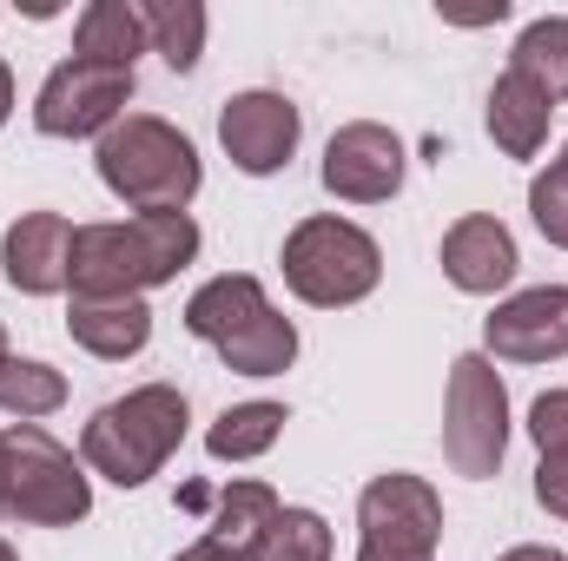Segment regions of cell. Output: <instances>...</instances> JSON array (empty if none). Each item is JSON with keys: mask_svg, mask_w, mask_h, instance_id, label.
Segmentation results:
<instances>
[{"mask_svg": "<svg viewBox=\"0 0 568 561\" xmlns=\"http://www.w3.org/2000/svg\"><path fill=\"white\" fill-rule=\"evenodd\" d=\"M199 258L192 212H140L126 225H73V297H145Z\"/></svg>", "mask_w": 568, "mask_h": 561, "instance_id": "6da1fadb", "label": "cell"}, {"mask_svg": "<svg viewBox=\"0 0 568 561\" xmlns=\"http://www.w3.org/2000/svg\"><path fill=\"white\" fill-rule=\"evenodd\" d=\"M185 330L199 344H212L219 364L239 377H284L297 364V324L278 317V304L265 297V284L252 272H225V278L199 284L185 304Z\"/></svg>", "mask_w": 568, "mask_h": 561, "instance_id": "7a4b0ae2", "label": "cell"}, {"mask_svg": "<svg viewBox=\"0 0 568 561\" xmlns=\"http://www.w3.org/2000/svg\"><path fill=\"white\" fill-rule=\"evenodd\" d=\"M185 422H192V404L179 384H140L126 390L120 404L93 410L87 436H80V462L120 489H140L165 469V456L185 442Z\"/></svg>", "mask_w": 568, "mask_h": 561, "instance_id": "3957f363", "label": "cell"}, {"mask_svg": "<svg viewBox=\"0 0 568 561\" xmlns=\"http://www.w3.org/2000/svg\"><path fill=\"white\" fill-rule=\"evenodd\" d=\"M93 159H100L106 192L133 205V218H140V212H185V205L199 198V185H205V165H199L192 140H185L179 126L152 120V113H126V120L100 140Z\"/></svg>", "mask_w": 568, "mask_h": 561, "instance_id": "277c9868", "label": "cell"}, {"mask_svg": "<svg viewBox=\"0 0 568 561\" xmlns=\"http://www.w3.org/2000/svg\"><path fill=\"white\" fill-rule=\"evenodd\" d=\"M93 509V482L87 462L47 436L40 422L7 429V482H0V516L27 522V529H73Z\"/></svg>", "mask_w": 568, "mask_h": 561, "instance_id": "5b68a950", "label": "cell"}, {"mask_svg": "<svg viewBox=\"0 0 568 561\" xmlns=\"http://www.w3.org/2000/svg\"><path fill=\"white\" fill-rule=\"evenodd\" d=\"M284 284L304 297V304H317V310H344V304H364L377 278H384V252H377V238L364 232V225H351V218H331V212H317V218H304L291 238H284Z\"/></svg>", "mask_w": 568, "mask_h": 561, "instance_id": "8992f818", "label": "cell"}, {"mask_svg": "<svg viewBox=\"0 0 568 561\" xmlns=\"http://www.w3.org/2000/svg\"><path fill=\"white\" fill-rule=\"evenodd\" d=\"M509 449V390L489 357H456L449 364V397H443V456L456 476L483 482L503 469Z\"/></svg>", "mask_w": 568, "mask_h": 561, "instance_id": "52a82bcc", "label": "cell"}, {"mask_svg": "<svg viewBox=\"0 0 568 561\" xmlns=\"http://www.w3.org/2000/svg\"><path fill=\"white\" fill-rule=\"evenodd\" d=\"M133 100V67H106V60H60L40 80L33 100V126L47 140H106L126 120Z\"/></svg>", "mask_w": 568, "mask_h": 561, "instance_id": "ba28073f", "label": "cell"}, {"mask_svg": "<svg viewBox=\"0 0 568 561\" xmlns=\"http://www.w3.org/2000/svg\"><path fill=\"white\" fill-rule=\"evenodd\" d=\"M357 561H429L443 542V502L424 476H377L364 496H357Z\"/></svg>", "mask_w": 568, "mask_h": 561, "instance_id": "9c48e42d", "label": "cell"}, {"mask_svg": "<svg viewBox=\"0 0 568 561\" xmlns=\"http://www.w3.org/2000/svg\"><path fill=\"white\" fill-rule=\"evenodd\" d=\"M404 185V140L377 120H351L324 145V192L344 205H384Z\"/></svg>", "mask_w": 568, "mask_h": 561, "instance_id": "30bf717a", "label": "cell"}, {"mask_svg": "<svg viewBox=\"0 0 568 561\" xmlns=\"http://www.w3.org/2000/svg\"><path fill=\"white\" fill-rule=\"evenodd\" d=\"M297 133H304V120H297V106L284 100V93H232L225 100V113H219V145H225V159L239 165V172H252V178H272L291 165V152H297Z\"/></svg>", "mask_w": 568, "mask_h": 561, "instance_id": "8fae6325", "label": "cell"}, {"mask_svg": "<svg viewBox=\"0 0 568 561\" xmlns=\"http://www.w3.org/2000/svg\"><path fill=\"white\" fill-rule=\"evenodd\" d=\"M483 344L509 364H556L568 357V284H529L483 317Z\"/></svg>", "mask_w": 568, "mask_h": 561, "instance_id": "7c38bea8", "label": "cell"}, {"mask_svg": "<svg viewBox=\"0 0 568 561\" xmlns=\"http://www.w3.org/2000/svg\"><path fill=\"white\" fill-rule=\"evenodd\" d=\"M0 272L27 297H53L73 284V225L60 212H27L0 238Z\"/></svg>", "mask_w": 568, "mask_h": 561, "instance_id": "4fadbf2b", "label": "cell"}, {"mask_svg": "<svg viewBox=\"0 0 568 561\" xmlns=\"http://www.w3.org/2000/svg\"><path fill=\"white\" fill-rule=\"evenodd\" d=\"M516 272H523V258H516V238H509L503 218L469 212V218H456V225L443 232V278L456 284V290L496 297V290L516 284Z\"/></svg>", "mask_w": 568, "mask_h": 561, "instance_id": "5bb4252c", "label": "cell"}, {"mask_svg": "<svg viewBox=\"0 0 568 561\" xmlns=\"http://www.w3.org/2000/svg\"><path fill=\"white\" fill-rule=\"evenodd\" d=\"M67 330H73L80 350H93L106 364H126L152 344V310H145V297H73Z\"/></svg>", "mask_w": 568, "mask_h": 561, "instance_id": "9a60e30c", "label": "cell"}, {"mask_svg": "<svg viewBox=\"0 0 568 561\" xmlns=\"http://www.w3.org/2000/svg\"><path fill=\"white\" fill-rule=\"evenodd\" d=\"M549 120H556V100L523 80V73H503L489 86V140L503 145L509 159H536L549 145Z\"/></svg>", "mask_w": 568, "mask_h": 561, "instance_id": "2e32d148", "label": "cell"}, {"mask_svg": "<svg viewBox=\"0 0 568 561\" xmlns=\"http://www.w3.org/2000/svg\"><path fill=\"white\" fill-rule=\"evenodd\" d=\"M145 53V20L133 0H93L73 20V60H106V67H133Z\"/></svg>", "mask_w": 568, "mask_h": 561, "instance_id": "e0dca14e", "label": "cell"}, {"mask_svg": "<svg viewBox=\"0 0 568 561\" xmlns=\"http://www.w3.org/2000/svg\"><path fill=\"white\" fill-rule=\"evenodd\" d=\"M145 47L172 67V73H192L199 53H205V7L199 0H145Z\"/></svg>", "mask_w": 568, "mask_h": 561, "instance_id": "ac0fdd59", "label": "cell"}, {"mask_svg": "<svg viewBox=\"0 0 568 561\" xmlns=\"http://www.w3.org/2000/svg\"><path fill=\"white\" fill-rule=\"evenodd\" d=\"M509 73L536 80L556 106L568 100V13H549V20H529L516 53H509Z\"/></svg>", "mask_w": 568, "mask_h": 561, "instance_id": "d6986e66", "label": "cell"}, {"mask_svg": "<svg viewBox=\"0 0 568 561\" xmlns=\"http://www.w3.org/2000/svg\"><path fill=\"white\" fill-rule=\"evenodd\" d=\"M284 404H232L225 417L205 429V449L219 456V462H252V456H265L272 442L284 436Z\"/></svg>", "mask_w": 568, "mask_h": 561, "instance_id": "ffe728a7", "label": "cell"}, {"mask_svg": "<svg viewBox=\"0 0 568 561\" xmlns=\"http://www.w3.org/2000/svg\"><path fill=\"white\" fill-rule=\"evenodd\" d=\"M284 502L265 489V482H232L225 496H219V516H212V542L219 549H232V555L245 561V549L272 529V516H278Z\"/></svg>", "mask_w": 568, "mask_h": 561, "instance_id": "44dd1931", "label": "cell"}, {"mask_svg": "<svg viewBox=\"0 0 568 561\" xmlns=\"http://www.w3.org/2000/svg\"><path fill=\"white\" fill-rule=\"evenodd\" d=\"M67 404V377L40 357H7L0 364V410L20 422H40Z\"/></svg>", "mask_w": 568, "mask_h": 561, "instance_id": "7402d4cb", "label": "cell"}, {"mask_svg": "<svg viewBox=\"0 0 568 561\" xmlns=\"http://www.w3.org/2000/svg\"><path fill=\"white\" fill-rule=\"evenodd\" d=\"M245 561H331V522L317 509H278Z\"/></svg>", "mask_w": 568, "mask_h": 561, "instance_id": "603a6c76", "label": "cell"}, {"mask_svg": "<svg viewBox=\"0 0 568 561\" xmlns=\"http://www.w3.org/2000/svg\"><path fill=\"white\" fill-rule=\"evenodd\" d=\"M529 218H536V232H542L549 245L568 252V159H556L549 172L529 178Z\"/></svg>", "mask_w": 568, "mask_h": 561, "instance_id": "cb8c5ba5", "label": "cell"}, {"mask_svg": "<svg viewBox=\"0 0 568 561\" xmlns=\"http://www.w3.org/2000/svg\"><path fill=\"white\" fill-rule=\"evenodd\" d=\"M529 436H536L542 456L568 449V390H542V397L529 404Z\"/></svg>", "mask_w": 568, "mask_h": 561, "instance_id": "d4e9b609", "label": "cell"}, {"mask_svg": "<svg viewBox=\"0 0 568 561\" xmlns=\"http://www.w3.org/2000/svg\"><path fill=\"white\" fill-rule=\"evenodd\" d=\"M536 502H542L549 516H562V522H568V449H556V456H542V462H536Z\"/></svg>", "mask_w": 568, "mask_h": 561, "instance_id": "484cf974", "label": "cell"}, {"mask_svg": "<svg viewBox=\"0 0 568 561\" xmlns=\"http://www.w3.org/2000/svg\"><path fill=\"white\" fill-rule=\"evenodd\" d=\"M172 561H239V555H232V549H219L212 536H199L192 549H179V555H172Z\"/></svg>", "mask_w": 568, "mask_h": 561, "instance_id": "4316f807", "label": "cell"}, {"mask_svg": "<svg viewBox=\"0 0 568 561\" xmlns=\"http://www.w3.org/2000/svg\"><path fill=\"white\" fill-rule=\"evenodd\" d=\"M496 561H568L562 549H536V542H523V549H509V555H496Z\"/></svg>", "mask_w": 568, "mask_h": 561, "instance_id": "83f0119b", "label": "cell"}, {"mask_svg": "<svg viewBox=\"0 0 568 561\" xmlns=\"http://www.w3.org/2000/svg\"><path fill=\"white\" fill-rule=\"evenodd\" d=\"M7 113H13V73H7V60H0V126H7Z\"/></svg>", "mask_w": 568, "mask_h": 561, "instance_id": "f1b7e54d", "label": "cell"}, {"mask_svg": "<svg viewBox=\"0 0 568 561\" xmlns=\"http://www.w3.org/2000/svg\"><path fill=\"white\" fill-rule=\"evenodd\" d=\"M0 482H7V429H0Z\"/></svg>", "mask_w": 568, "mask_h": 561, "instance_id": "f546056e", "label": "cell"}, {"mask_svg": "<svg viewBox=\"0 0 568 561\" xmlns=\"http://www.w3.org/2000/svg\"><path fill=\"white\" fill-rule=\"evenodd\" d=\"M7 357H13V350H7V324H0V364H7Z\"/></svg>", "mask_w": 568, "mask_h": 561, "instance_id": "4dcf8cb0", "label": "cell"}, {"mask_svg": "<svg viewBox=\"0 0 568 561\" xmlns=\"http://www.w3.org/2000/svg\"><path fill=\"white\" fill-rule=\"evenodd\" d=\"M0 561H20V555H13V549H7V542H0Z\"/></svg>", "mask_w": 568, "mask_h": 561, "instance_id": "1f68e13d", "label": "cell"}, {"mask_svg": "<svg viewBox=\"0 0 568 561\" xmlns=\"http://www.w3.org/2000/svg\"><path fill=\"white\" fill-rule=\"evenodd\" d=\"M562 159H568V145H562Z\"/></svg>", "mask_w": 568, "mask_h": 561, "instance_id": "d6a6232c", "label": "cell"}]
</instances>
